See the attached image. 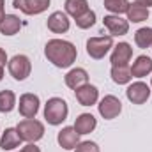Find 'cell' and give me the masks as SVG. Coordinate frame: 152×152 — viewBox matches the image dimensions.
<instances>
[{
	"mask_svg": "<svg viewBox=\"0 0 152 152\" xmlns=\"http://www.w3.org/2000/svg\"><path fill=\"white\" fill-rule=\"evenodd\" d=\"M46 25H48V30H51L53 34H66L69 30V27H71V21H69L66 12L55 11V12H51L48 16Z\"/></svg>",
	"mask_w": 152,
	"mask_h": 152,
	"instance_id": "10",
	"label": "cell"
},
{
	"mask_svg": "<svg viewBox=\"0 0 152 152\" xmlns=\"http://www.w3.org/2000/svg\"><path fill=\"white\" fill-rule=\"evenodd\" d=\"M57 142L64 151H75L76 145L80 143V134L76 133L75 127L67 126V127H62V131L57 136Z\"/></svg>",
	"mask_w": 152,
	"mask_h": 152,
	"instance_id": "14",
	"label": "cell"
},
{
	"mask_svg": "<svg viewBox=\"0 0 152 152\" xmlns=\"http://www.w3.org/2000/svg\"><path fill=\"white\" fill-rule=\"evenodd\" d=\"M133 57V48L131 44L127 42H118L117 46H113V51H112V66H127V62L131 60Z\"/></svg>",
	"mask_w": 152,
	"mask_h": 152,
	"instance_id": "13",
	"label": "cell"
},
{
	"mask_svg": "<svg viewBox=\"0 0 152 152\" xmlns=\"http://www.w3.org/2000/svg\"><path fill=\"white\" fill-rule=\"evenodd\" d=\"M97 110H99V115L106 120H112L115 117H118L120 112H122V103L118 97L115 96H104L99 104H97Z\"/></svg>",
	"mask_w": 152,
	"mask_h": 152,
	"instance_id": "6",
	"label": "cell"
},
{
	"mask_svg": "<svg viewBox=\"0 0 152 152\" xmlns=\"http://www.w3.org/2000/svg\"><path fill=\"white\" fill-rule=\"evenodd\" d=\"M39 104H41V101L36 94L27 92V94L20 96V113H21V117L36 118V115L39 112Z\"/></svg>",
	"mask_w": 152,
	"mask_h": 152,
	"instance_id": "9",
	"label": "cell"
},
{
	"mask_svg": "<svg viewBox=\"0 0 152 152\" xmlns=\"http://www.w3.org/2000/svg\"><path fill=\"white\" fill-rule=\"evenodd\" d=\"M126 96L133 104H143L151 97V87L147 83H143V81H134V83H131L127 87Z\"/></svg>",
	"mask_w": 152,
	"mask_h": 152,
	"instance_id": "7",
	"label": "cell"
},
{
	"mask_svg": "<svg viewBox=\"0 0 152 152\" xmlns=\"http://www.w3.org/2000/svg\"><path fill=\"white\" fill-rule=\"evenodd\" d=\"M127 21H133V23H142L149 18V7L145 5H140V4H129V9H127Z\"/></svg>",
	"mask_w": 152,
	"mask_h": 152,
	"instance_id": "20",
	"label": "cell"
},
{
	"mask_svg": "<svg viewBox=\"0 0 152 152\" xmlns=\"http://www.w3.org/2000/svg\"><path fill=\"white\" fill-rule=\"evenodd\" d=\"M2 78H4V67L0 66V81H2Z\"/></svg>",
	"mask_w": 152,
	"mask_h": 152,
	"instance_id": "32",
	"label": "cell"
},
{
	"mask_svg": "<svg viewBox=\"0 0 152 152\" xmlns=\"http://www.w3.org/2000/svg\"><path fill=\"white\" fill-rule=\"evenodd\" d=\"M16 106V94L12 90H2L0 92V112L9 113Z\"/></svg>",
	"mask_w": 152,
	"mask_h": 152,
	"instance_id": "23",
	"label": "cell"
},
{
	"mask_svg": "<svg viewBox=\"0 0 152 152\" xmlns=\"http://www.w3.org/2000/svg\"><path fill=\"white\" fill-rule=\"evenodd\" d=\"M64 81H66V85L69 87V88H80L81 85H85V83H88V75H87V71L85 69H81V67H75V69H71L66 78H64Z\"/></svg>",
	"mask_w": 152,
	"mask_h": 152,
	"instance_id": "18",
	"label": "cell"
},
{
	"mask_svg": "<svg viewBox=\"0 0 152 152\" xmlns=\"http://www.w3.org/2000/svg\"><path fill=\"white\" fill-rule=\"evenodd\" d=\"M75 96H76V101H78L81 106H92V104H96L97 99H99V90H97V87H94V85H90V83H85V85H81L80 88H76Z\"/></svg>",
	"mask_w": 152,
	"mask_h": 152,
	"instance_id": "12",
	"label": "cell"
},
{
	"mask_svg": "<svg viewBox=\"0 0 152 152\" xmlns=\"http://www.w3.org/2000/svg\"><path fill=\"white\" fill-rule=\"evenodd\" d=\"M103 25L108 28L110 36H126L129 32V21L120 18L118 14H108L103 18Z\"/></svg>",
	"mask_w": 152,
	"mask_h": 152,
	"instance_id": "8",
	"label": "cell"
},
{
	"mask_svg": "<svg viewBox=\"0 0 152 152\" xmlns=\"http://www.w3.org/2000/svg\"><path fill=\"white\" fill-rule=\"evenodd\" d=\"M136 4H140V5H145V7H151L152 5V0H134Z\"/></svg>",
	"mask_w": 152,
	"mask_h": 152,
	"instance_id": "31",
	"label": "cell"
},
{
	"mask_svg": "<svg viewBox=\"0 0 152 152\" xmlns=\"http://www.w3.org/2000/svg\"><path fill=\"white\" fill-rule=\"evenodd\" d=\"M20 152H41V149H39L36 143H27V145H25Z\"/></svg>",
	"mask_w": 152,
	"mask_h": 152,
	"instance_id": "28",
	"label": "cell"
},
{
	"mask_svg": "<svg viewBox=\"0 0 152 152\" xmlns=\"http://www.w3.org/2000/svg\"><path fill=\"white\" fill-rule=\"evenodd\" d=\"M16 129H18L21 140L28 142V143H36L37 140L44 136V124L39 122L37 118H23L16 126Z\"/></svg>",
	"mask_w": 152,
	"mask_h": 152,
	"instance_id": "3",
	"label": "cell"
},
{
	"mask_svg": "<svg viewBox=\"0 0 152 152\" xmlns=\"http://www.w3.org/2000/svg\"><path fill=\"white\" fill-rule=\"evenodd\" d=\"M69 115L67 103L62 97H51L44 104V118L51 126H60Z\"/></svg>",
	"mask_w": 152,
	"mask_h": 152,
	"instance_id": "2",
	"label": "cell"
},
{
	"mask_svg": "<svg viewBox=\"0 0 152 152\" xmlns=\"http://www.w3.org/2000/svg\"><path fill=\"white\" fill-rule=\"evenodd\" d=\"M152 73V58L147 55L136 57V60L131 66V75L133 78H145Z\"/></svg>",
	"mask_w": 152,
	"mask_h": 152,
	"instance_id": "17",
	"label": "cell"
},
{
	"mask_svg": "<svg viewBox=\"0 0 152 152\" xmlns=\"http://www.w3.org/2000/svg\"><path fill=\"white\" fill-rule=\"evenodd\" d=\"M75 21H76V27H78V28L87 30V28H90V27L96 23V12H94L92 9H88L87 12H83L81 16H78Z\"/></svg>",
	"mask_w": 152,
	"mask_h": 152,
	"instance_id": "26",
	"label": "cell"
},
{
	"mask_svg": "<svg viewBox=\"0 0 152 152\" xmlns=\"http://www.w3.org/2000/svg\"><path fill=\"white\" fill-rule=\"evenodd\" d=\"M134 42L138 48H151L152 46V27H143L134 32Z\"/></svg>",
	"mask_w": 152,
	"mask_h": 152,
	"instance_id": "24",
	"label": "cell"
},
{
	"mask_svg": "<svg viewBox=\"0 0 152 152\" xmlns=\"http://www.w3.org/2000/svg\"><path fill=\"white\" fill-rule=\"evenodd\" d=\"M151 85H152V80H151Z\"/></svg>",
	"mask_w": 152,
	"mask_h": 152,
	"instance_id": "33",
	"label": "cell"
},
{
	"mask_svg": "<svg viewBox=\"0 0 152 152\" xmlns=\"http://www.w3.org/2000/svg\"><path fill=\"white\" fill-rule=\"evenodd\" d=\"M112 80H113L117 85H126L133 80V75H131V67L127 66H112Z\"/></svg>",
	"mask_w": 152,
	"mask_h": 152,
	"instance_id": "21",
	"label": "cell"
},
{
	"mask_svg": "<svg viewBox=\"0 0 152 152\" xmlns=\"http://www.w3.org/2000/svg\"><path fill=\"white\" fill-rule=\"evenodd\" d=\"M5 62H7V53H5V50H2V48H0V66L4 67V66H5Z\"/></svg>",
	"mask_w": 152,
	"mask_h": 152,
	"instance_id": "29",
	"label": "cell"
},
{
	"mask_svg": "<svg viewBox=\"0 0 152 152\" xmlns=\"http://www.w3.org/2000/svg\"><path fill=\"white\" fill-rule=\"evenodd\" d=\"M5 18V0H0V23Z\"/></svg>",
	"mask_w": 152,
	"mask_h": 152,
	"instance_id": "30",
	"label": "cell"
},
{
	"mask_svg": "<svg viewBox=\"0 0 152 152\" xmlns=\"http://www.w3.org/2000/svg\"><path fill=\"white\" fill-rule=\"evenodd\" d=\"M104 7L110 11V12H113V14H124V12H127V9H129V2L127 0H104Z\"/></svg>",
	"mask_w": 152,
	"mask_h": 152,
	"instance_id": "25",
	"label": "cell"
},
{
	"mask_svg": "<svg viewBox=\"0 0 152 152\" xmlns=\"http://www.w3.org/2000/svg\"><path fill=\"white\" fill-rule=\"evenodd\" d=\"M113 48V39L112 36H101V37H90L87 41V53L90 58H103L110 50Z\"/></svg>",
	"mask_w": 152,
	"mask_h": 152,
	"instance_id": "5",
	"label": "cell"
},
{
	"mask_svg": "<svg viewBox=\"0 0 152 152\" xmlns=\"http://www.w3.org/2000/svg\"><path fill=\"white\" fill-rule=\"evenodd\" d=\"M21 28V21L16 14H5V18L0 23V34L4 36H14Z\"/></svg>",
	"mask_w": 152,
	"mask_h": 152,
	"instance_id": "19",
	"label": "cell"
},
{
	"mask_svg": "<svg viewBox=\"0 0 152 152\" xmlns=\"http://www.w3.org/2000/svg\"><path fill=\"white\" fill-rule=\"evenodd\" d=\"M44 55L55 67L66 69V67H71L75 64L78 51H76V46L73 42H69V41L51 39L44 46Z\"/></svg>",
	"mask_w": 152,
	"mask_h": 152,
	"instance_id": "1",
	"label": "cell"
},
{
	"mask_svg": "<svg viewBox=\"0 0 152 152\" xmlns=\"http://www.w3.org/2000/svg\"><path fill=\"white\" fill-rule=\"evenodd\" d=\"M7 67H9V73L14 80L18 81H23L30 76L32 71V62L27 55H14L9 62H7Z\"/></svg>",
	"mask_w": 152,
	"mask_h": 152,
	"instance_id": "4",
	"label": "cell"
},
{
	"mask_svg": "<svg viewBox=\"0 0 152 152\" xmlns=\"http://www.w3.org/2000/svg\"><path fill=\"white\" fill-rule=\"evenodd\" d=\"M21 142H23V140H21L18 129H16V127H7V129L2 133L0 149H2V151H14L16 147H20Z\"/></svg>",
	"mask_w": 152,
	"mask_h": 152,
	"instance_id": "16",
	"label": "cell"
},
{
	"mask_svg": "<svg viewBox=\"0 0 152 152\" xmlns=\"http://www.w3.org/2000/svg\"><path fill=\"white\" fill-rule=\"evenodd\" d=\"M75 152H101V151H99V145L96 142H80L76 145Z\"/></svg>",
	"mask_w": 152,
	"mask_h": 152,
	"instance_id": "27",
	"label": "cell"
},
{
	"mask_svg": "<svg viewBox=\"0 0 152 152\" xmlns=\"http://www.w3.org/2000/svg\"><path fill=\"white\" fill-rule=\"evenodd\" d=\"M64 7H66V14L73 16L76 20L78 16H81L83 12L88 11V2L87 0H66Z\"/></svg>",
	"mask_w": 152,
	"mask_h": 152,
	"instance_id": "22",
	"label": "cell"
},
{
	"mask_svg": "<svg viewBox=\"0 0 152 152\" xmlns=\"http://www.w3.org/2000/svg\"><path fill=\"white\" fill-rule=\"evenodd\" d=\"M76 129V133L81 136V134H90L96 127H97V120H96V117L92 113H81L76 117L75 120V126H73Z\"/></svg>",
	"mask_w": 152,
	"mask_h": 152,
	"instance_id": "15",
	"label": "cell"
},
{
	"mask_svg": "<svg viewBox=\"0 0 152 152\" xmlns=\"http://www.w3.org/2000/svg\"><path fill=\"white\" fill-rule=\"evenodd\" d=\"M12 5L20 9L21 12L32 16V14H41L50 7V0H14Z\"/></svg>",
	"mask_w": 152,
	"mask_h": 152,
	"instance_id": "11",
	"label": "cell"
}]
</instances>
